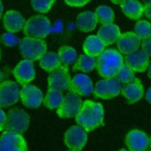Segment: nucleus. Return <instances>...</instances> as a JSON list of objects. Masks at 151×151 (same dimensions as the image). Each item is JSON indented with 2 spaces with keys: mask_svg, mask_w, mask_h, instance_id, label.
<instances>
[{
  "mask_svg": "<svg viewBox=\"0 0 151 151\" xmlns=\"http://www.w3.org/2000/svg\"><path fill=\"white\" fill-rule=\"evenodd\" d=\"M75 122L87 132H92L104 124V109L100 103L86 100L75 117Z\"/></svg>",
  "mask_w": 151,
  "mask_h": 151,
  "instance_id": "f257e3e1",
  "label": "nucleus"
},
{
  "mask_svg": "<svg viewBox=\"0 0 151 151\" xmlns=\"http://www.w3.org/2000/svg\"><path fill=\"white\" fill-rule=\"evenodd\" d=\"M122 53L113 48L105 49L96 58V70L104 78L115 77L117 71L124 64Z\"/></svg>",
  "mask_w": 151,
  "mask_h": 151,
  "instance_id": "f03ea898",
  "label": "nucleus"
},
{
  "mask_svg": "<svg viewBox=\"0 0 151 151\" xmlns=\"http://www.w3.org/2000/svg\"><path fill=\"white\" fill-rule=\"evenodd\" d=\"M47 47L42 38L24 37L19 43V51L26 60H39L47 52Z\"/></svg>",
  "mask_w": 151,
  "mask_h": 151,
  "instance_id": "7ed1b4c3",
  "label": "nucleus"
},
{
  "mask_svg": "<svg viewBox=\"0 0 151 151\" xmlns=\"http://www.w3.org/2000/svg\"><path fill=\"white\" fill-rule=\"evenodd\" d=\"M50 30L51 22L49 19L42 15L30 18L23 27V32L26 36L35 38H45L49 35Z\"/></svg>",
  "mask_w": 151,
  "mask_h": 151,
  "instance_id": "20e7f679",
  "label": "nucleus"
},
{
  "mask_svg": "<svg viewBox=\"0 0 151 151\" xmlns=\"http://www.w3.org/2000/svg\"><path fill=\"white\" fill-rule=\"evenodd\" d=\"M30 123V117L22 109H11L6 114V130L23 134L28 129Z\"/></svg>",
  "mask_w": 151,
  "mask_h": 151,
  "instance_id": "39448f33",
  "label": "nucleus"
},
{
  "mask_svg": "<svg viewBox=\"0 0 151 151\" xmlns=\"http://www.w3.org/2000/svg\"><path fill=\"white\" fill-rule=\"evenodd\" d=\"M122 91L121 82L115 77L105 78L104 80L98 81L94 88V96L102 99H111L114 98Z\"/></svg>",
  "mask_w": 151,
  "mask_h": 151,
  "instance_id": "423d86ee",
  "label": "nucleus"
},
{
  "mask_svg": "<svg viewBox=\"0 0 151 151\" xmlns=\"http://www.w3.org/2000/svg\"><path fill=\"white\" fill-rule=\"evenodd\" d=\"M83 103L80 96L73 92H70L64 96L63 102L57 109V115L62 119L76 117L82 109Z\"/></svg>",
  "mask_w": 151,
  "mask_h": 151,
  "instance_id": "0eeeda50",
  "label": "nucleus"
},
{
  "mask_svg": "<svg viewBox=\"0 0 151 151\" xmlns=\"http://www.w3.org/2000/svg\"><path fill=\"white\" fill-rule=\"evenodd\" d=\"M87 131L78 125L71 126L64 135V143L70 150H83L87 142Z\"/></svg>",
  "mask_w": 151,
  "mask_h": 151,
  "instance_id": "6e6552de",
  "label": "nucleus"
},
{
  "mask_svg": "<svg viewBox=\"0 0 151 151\" xmlns=\"http://www.w3.org/2000/svg\"><path fill=\"white\" fill-rule=\"evenodd\" d=\"M21 97V89L17 83L4 81L0 83V108H9Z\"/></svg>",
  "mask_w": 151,
  "mask_h": 151,
  "instance_id": "1a4fd4ad",
  "label": "nucleus"
},
{
  "mask_svg": "<svg viewBox=\"0 0 151 151\" xmlns=\"http://www.w3.org/2000/svg\"><path fill=\"white\" fill-rule=\"evenodd\" d=\"M27 143L21 134L5 131L0 135V151H26Z\"/></svg>",
  "mask_w": 151,
  "mask_h": 151,
  "instance_id": "9d476101",
  "label": "nucleus"
},
{
  "mask_svg": "<svg viewBox=\"0 0 151 151\" xmlns=\"http://www.w3.org/2000/svg\"><path fill=\"white\" fill-rule=\"evenodd\" d=\"M71 82L67 67L60 66L50 71L48 76V87L61 92L67 91L70 88Z\"/></svg>",
  "mask_w": 151,
  "mask_h": 151,
  "instance_id": "9b49d317",
  "label": "nucleus"
},
{
  "mask_svg": "<svg viewBox=\"0 0 151 151\" xmlns=\"http://www.w3.org/2000/svg\"><path fill=\"white\" fill-rule=\"evenodd\" d=\"M16 81L21 85L29 84L35 78V69L32 60H23L19 61L13 70Z\"/></svg>",
  "mask_w": 151,
  "mask_h": 151,
  "instance_id": "f8f14e48",
  "label": "nucleus"
},
{
  "mask_svg": "<svg viewBox=\"0 0 151 151\" xmlns=\"http://www.w3.org/2000/svg\"><path fill=\"white\" fill-rule=\"evenodd\" d=\"M21 99L25 107L29 109H36L42 104L44 95L38 87L35 85L26 84L21 89Z\"/></svg>",
  "mask_w": 151,
  "mask_h": 151,
  "instance_id": "ddd939ff",
  "label": "nucleus"
},
{
  "mask_svg": "<svg viewBox=\"0 0 151 151\" xmlns=\"http://www.w3.org/2000/svg\"><path fill=\"white\" fill-rule=\"evenodd\" d=\"M125 64L132 68L135 73H144L149 66V56L143 49H137L124 58Z\"/></svg>",
  "mask_w": 151,
  "mask_h": 151,
  "instance_id": "4468645a",
  "label": "nucleus"
},
{
  "mask_svg": "<svg viewBox=\"0 0 151 151\" xmlns=\"http://www.w3.org/2000/svg\"><path fill=\"white\" fill-rule=\"evenodd\" d=\"M125 144L128 149L133 151H144L148 147L149 138L141 130H132L125 137Z\"/></svg>",
  "mask_w": 151,
  "mask_h": 151,
  "instance_id": "2eb2a0df",
  "label": "nucleus"
},
{
  "mask_svg": "<svg viewBox=\"0 0 151 151\" xmlns=\"http://www.w3.org/2000/svg\"><path fill=\"white\" fill-rule=\"evenodd\" d=\"M69 89L70 92H73L82 96H90L94 91L93 83H92L90 77L83 73L76 74L71 79Z\"/></svg>",
  "mask_w": 151,
  "mask_h": 151,
  "instance_id": "dca6fc26",
  "label": "nucleus"
},
{
  "mask_svg": "<svg viewBox=\"0 0 151 151\" xmlns=\"http://www.w3.org/2000/svg\"><path fill=\"white\" fill-rule=\"evenodd\" d=\"M141 40L133 32H127L121 35L117 40L118 49L122 54L128 55L132 52L139 49Z\"/></svg>",
  "mask_w": 151,
  "mask_h": 151,
  "instance_id": "f3484780",
  "label": "nucleus"
},
{
  "mask_svg": "<svg viewBox=\"0 0 151 151\" xmlns=\"http://www.w3.org/2000/svg\"><path fill=\"white\" fill-rule=\"evenodd\" d=\"M121 93L126 98L129 104H134L139 101L144 96V87L139 79H135L132 83H125L122 87Z\"/></svg>",
  "mask_w": 151,
  "mask_h": 151,
  "instance_id": "a211bd4d",
  "label": "nucleus"
},
{
  "mask_svg": "<svg viewBox=\"0 0 151 151\" xmlns=\"http://www.w3.org/2000/svg\"><path fill=\"white\" fill-rule=\"evenodd\" d=\"M4 27L9 32H18L22 31L25 25V19L19 12L15 10H9L5 14L4 19Z\"/></svg>",
  "mask_w": 151,
  "mask_h": 151,
  "instance_id": "6ab92c4d",
  "label": "nucleus"
},
{
  "mask_svg": "<svg viewBox=\"0 0 151 151\" xmlns=\"http://www.w3.org/2000/svg\"><path fill=\"white\" fill-rule=\"evenodd\" d=\"M121 30L114 23L103 24L97 32V36L105 43L106 45H112L119 39Z\"/></svg>",
  "mask_w": 151,
  "mask_h": 151,
  "instance_id": "aec40b11",
  "label": "nucleus"
},
{
  "mask_svg": "<svg viewBox=\"0 0 151 151\" xmlns=\"http://www.w3.org/2000/svg\"><path fill=\"white\" fill-rule=\"evenodd\" d=\"M98 21L96 13L92 11H84L80 13L76 19L77 28L84 32H92L96 27Z\"/></svg>",
  "mask_w": 151,
  "mask_h": 151,
  "instance_id": "412c9836",
  "label": "nucleus"
},
{
  "mask_svg": "<svg viewBox=\"0 0 151 151\" xmlns=\"http://www.w3.org/2000/svg\"><path fill=\"white\" fill-rule=\"evenodd\" d=\"M105 47L106 45L97 35H90L85 39L83 48L86 55L98 57L105 50Z\"/></svg>",
  "mask_w": 151,
  "mask_h": 151,
  "instance_id": "4be33fe9",
  "label": "nucleus"
},
{
  "mask_svg": "<svg viewBox=\"0 0 151 151\" xmlns=\"http://www.w3.org/2000/svg\"><path fill=\"white\" fill-rule=\"evenodd\" d=\"M121 8L124 14L134 21H138L144 15V5L137 0H125Z\"/></svg>",
  "mask_w": 151,
  "mask_h": 151,
  "instance_id": "5701e85b",
  "label": "nucleus"
},
{
  "mask_svg": "<svg viewBox=\"0 0 151 151\" xmlns=\"http://www.w3.org/2000/svg\"><path fill=\"white\" fill-rule=\"evenodd\" d=\"M39 60L40 67L47 71H52L61 66L58 54L55 52H45Z\"/></svg>",
  "mask_w": 151,
  "mask_h": 151,
  "instance_id": "b1692460",
  "label": "nucleus"
},
{
  "mask_svg": "<svg viewBox=\"0 0 151 151\" xmlns=\"http://www.w3.org/2000/svg\"><path fill=\"white\" fill-rule=\"evenodd\" d=\"M63 99H64V96L61 91L49 88L47 95L44 97L43 103L45 105V107H47V109H58L60 106L61 103L63 102Z\"/></svg>",
  "mask_w": 151,
  "mask_h": 151,
  "instance_id": "393cba45",
  "label": "nucleus"
},
{
  "mask_svg": "<svg viewBox=\"0 0 151 151\" xmlns=\"http://www.w3.org/2000/svg\"><path fill=\"white\" fill-rule=\"evenodd\" d=\"M96 66V57H92L89 55H81L77 58V60L73 66L74 70H80L83 73H90Z\"/></svg>",
  "mask_w": 151,
  "mask_h": 151,
  "instance_id": "a878e982",
  "label": "nucleus"
},
{
  "mask_svg": "<svg viewBox=\"0 0 151 151\" xmlns=\"http://www.w3.org/2000/svg\"><path fill=\"white\" fill-rule=\"evenodd\" d=\"M58 57L64 67H69L77 60V53L74 48L70 47H61L58 51Z\"/></svg>",
  "mask_w": 151,
  "mask_h": 151,
  "instance_id": "bb28decb",
  "label": "nucleus"
},
{
  "mask_svg": "<svg viewBox=\"0 0 151 151\" xmlns=\"http://www.w3.org/2000/svg\"><path fill=\"white\" fill-rule=\"evenodd\" d=\"M95 13L97 18V21L101 24H109L114 22V12L108 6H97Z\"/></svg>",
  "mask_w": 151,
  "mask_h": 151,
  "instance_id": "cd10ccee",
  "label": "nucleus"
},
{
  "mask_svg": "<svg viewBox=\"0 0 151 151\" xmlns=\"http://www.w3.org/2000/svg\"><path fill=\"white\" fill-rule=\"evenodd\" d=\"M115 77L121 82V83H129L135 80L134 70L128 66L127 64H123L122 66L117 71Z\"/></svg>",
  "mask_w": 151,
  "mask_h": 151,
  "instance_id": "c85d7f7f",
  "label": "nucleus"
},
{
  "mask_svg": "<svg viewBox=\"0 0 151 151\" xmlns=\"http://www.w3.org/2000/svg\"><path fill=\"white\" fill-rule=\"evenodd\" d=\"M134 34L144 41L151 36V23L146 19H140L134 26Z\"/></svg>",
  "mask_w": 151,
  "mask_h": 151,
  "instance_id": "c756f323",
  "label": "nucleus"
},
{
  "mask_svg": "<svg viewBox=\"0 0 151 151\" xmlns=\"http://www.w3.org/2000/svg\"><path fill=\"white\" fill-rule=\"evenodd\" d=\"M56 0H32V6L35 11L47 13L54 6Z\"/></svg>",
  "mask_w": 151,
  "mask_h": 151,
  "instance_id": "7c9ffc66",
  "label": "nucleus"
},
{
  "mask_svg": "<svg viewBox=\"0 0 151 151\" xmlns=\"http://www.w3.org/2000/svg\"><path fill=\"white\" fill-rule=\"evenodd\" d=\"M2 41L4 44L8 47H15L18 44L19 45L22 40H19V38H18L16 35H13V32H6L2 35Z\"/></svg>",
  "mask_w": 151,
  "mask_h": 151,
  "instance_id": "2f4dec72",
  "label": "nucleus"
},
{
  "mask_svg": "<svg viewBox=\"0 0 151 151\" xmlns=\"http://www.w3.org/2000/svg\"><path fill=\"white\" fill-rule=\"evenodd\" d=\"M64 1L70 6H73V8H82V6H84L85 5H87L91 0H64Z\"/></svg>",
  "mask_w": 151,
  "mask_h": 151,
  "instance_id": "473e14b6",
  "label": "nucleus"
},
{
  "mask_svg": "<svg viewBox=\"0 0 151 151\" xmlns=\"http://www.w3.org/2000/svg\"><path fill=\"white\" fill-rule=\"evenodd\" d=\"M141 45H142V49L145 50L147 53V55L151 58V36L146 39V40H144Z\"/></svg>",
  "mask_w": 151,
  "mask_h": 151,
  "instance_id": "72a5a7b5",
  "label": "nucleus"
},
{
  "mask_svg": "<svg viewBox=\"0 0 151 151\" xmlns=\"http://www.w3.org/2000/svg\"><path fill=\"white\" fill-rule=\"evenodd\" d=\"M6 115L5 114L4 110L0 108V132H3L6 130Z\"/></svg>",
  "mask_w": 151,
  "mask_h": 151,
  "instance_id": "f704fd0d",
  "label": "nucleus"
},
{
  "mask_svg": "<svg viewBox=\"0 0 151 151\" xmlns=\"http://www.w3.org/2000/svg\"><path fill=\"white\" fill-rule=\"evenodd\" d=\"M144 15L151 22V4H145L144 6Z\"/></svg>",
  "mask_w": 151,
  "mask_h": 151,
  "instance_id": "c9c22d12",
  "label": "nucleus"
},
{
  "mask_svg": "<svg viewBox=\"0 0 151 151\" xmlns=\"http://www.w3.org/2000/svg\"><path fill=\"white\" fill-rule=\"evenodd\" d=\"M146 100L151 104V87H149L146 93Z\"/></svg>",
  "mask_w": 151,
  "mask_h": 151,
  "instance_id": "e433bc0d",
  "label": "nucleus"
},
{
  "mask_svg": "<svg viewBox=\"0 0 151 151\" xmlns=\"http://www.w3.org/2000/svg\"><path fill=\"white\" fill-rule=\"evenodd\" d=\"M111 2H112L113 4H116V5H122L125 0H110Z\"/></svg>",
  "mask_w": 151,
  "mask_h": 151,
  "instance_id": "4c0bfd02",
  "label": "nucleus"
},
{
  "mask_svg": "<svg viewBox=\"0 0 151 151\" xmlns=\"http://www.w3.org/2000/svg\"><path fill=\"white\" fill-rule=\"evenodd\" d=\"M3 9H4V8H3V4H2V2H1V0H0V19H1L2 14H3Z\"/></svg>",
  "mask_w": 151,
  "mask_h": 151,
  "instance_id": "58836bf2",
  "label": "nucleus"
},
{
  "mask_svg": "<svg viewBox=\"0 0 151 151\" xmlns=\"http://www.w3.org/2000/svg\"><path fill=\"white\" fill-rule=\"evenodd\" d=\"M148 76L151 79V63L149 64V66H148Z\"/></svg>",
  "mask_w": 151,
  "mask_h": 151,
  "instance_id": "ea45409f",
  "label": "nucleus"
},
{
  "mask_svg": "<svg viewBox=\"0 0 151 151\" xmlns=\"http://www.w3.org/2000/svg\"><path fill=\"white\" fill-rule=\"evenodd\" d=\"M3 79H4V74L1 70H0V83H1L3 81Z\"/></svg>",
  "mask_w": 151,
  "mask_h": 151,
  "instance_id": "a19ab883",
  "label": "nucleus"
},
{
  "mask_svg": "<svg viewBox=\"0 0 151 151\" xmlns=\"http://www.w3.org/2000/svg\"><path fill=\"white\" fill-rule=\"evenodd\" d=\"M145 4H151V0H143Z\"/></svg>",
  "mask_w": 151,
  "mask_h": 151,
  "instance_id": "79ce46f5",
  "label": "nucleus"
},
{
  "mask_svg": "<svg viewBox=\"0 0 151 151\" xmlns=\"http://www.w3.org/2000/svg\"><path fill=\"white\" fill-rule=\"evenodd\" d=\"M149 147H150V148H151V137L149 138Z\"/></svg>",
  "mask_w": 151,
  "mask_h": 151,
  "instance_id": "37998d69",
  "label": "nucleus"
},
{
  "mask_svg": "<svg viewBox=\"0 0 151 151\" xmlns=\"http://www.w3.org/2000/svg\"><path fill=\"white\" fill-rule=\"evenodd\" d=\"M0 60H1V52H0Z\"/></svg>",
  "mask_w": 151,
  "mask_h": 151,
  "instance_id": "c03bdc74",
  "label": "nucleus"
}]
</instances>
